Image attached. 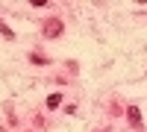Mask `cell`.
<instances>
[{"instance_id":"6da1fadb","label":"cell","mask_w":147,"mask_h":132,"mask_svg":"<svg viewBox=\"0 0 147 132\" xmlns=\"http://www.w3.org/2000/svg\"><path fill=\"white\" fill-rule=\"evenodd\" d=\"M59 32H62V23H59L56 18H53V21H47V27H44V35H47V38H56Z\"/></svg>"},{"instance_id":"7a4b0ae2","label":"cell","mask_w":147,"mask_h":132,"mask_svg":"<svg viewBox=\"0 0 147 132\" xmlns=\"http://www.w3.org/2000/svg\"><path fill=\"white\" fill-rule=\"evenodd\" d=\"M62 106V94H50L47 97V109H59Z\"/></svg>"},{"instance_id":"3957f363","label":"cell","mask_w":147,"mask_h":132,"mask_svg":"<svg viewBox=\"0 0 147 132\" xmlns=\"http://www.w3.org/2000/svg\"><path fill=\"white\" fill-rule=\"evenodd\" d=\"M127 115H129V121H132V123H138V121H141V112L136 109V106H129V109H127Z\"/></svg>"},{"instance_id":"277c9868","label":"cell","mask_w":147,"mask_h":132,"mask_svg":"<svg viewBox=\"0 0 147 132\" xmlns=\"http://www.w3.org/2000/svg\"><path fill=\"white\" fill-rule=\"evenodd\" d=\"M30 62H35V65H44L47 59H44V56H38V53H32V56H30Z\"/></svg>"},{"instance_id":"5b68a950","label":"cell","mask_w":147,"mask_h":132,"mask_svg":"<svg viewBox=\"0 0 147 132\" xmlns=\"http://www.w3.org/2000/svg\"><path fill=\"white\" fill-rule=\"evenodd\" d=\"M0 32H3L6 38H12V29H9V27H3V23H0Z\"/></svg>"}]
</instances>
